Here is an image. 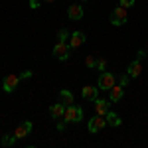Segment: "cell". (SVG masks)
<instances>
[{
  "instance_id": "8fae6325",
  "label": "cell",
  "mask_w": 148,
  "mask_h": 148,
  "mask_svg": "<svg viewBox=\"0 0 148 148\" xmlns=\"http://www.w3.org/2000/svg\"><path fill=\"white\" fill-rule=\"evenodd\" d=\"M63 113H65V105H63V103H56V105L49 107V114L53 116V121L63 119Z\"/></svg>"
},
{
  "instance_id": "277c9868",
  "label": "cell",
  "mask_w": 148,
  "mask_h": 148,
  "mask_svg": "<svg viewBox=\"0 0 148 148\" xmlns=\"http://www.w3.org/2000/svg\"><path fill=\"white\" fill-rule=\"evenodd\" d=\"M20 75H16V73H10V75H6L4 81H2V89L4 93H14L16 91V87H18V83H20Z\"/></svg>"
},
{
  "instance_id": "ffe728a7",
  "label": "cell",
  "mask_w": 148,
  "mask_h": 148,
  "mask_svg": "<svg viewBox=\"0 0 148 148\" xmlns=\"http://www.w3.org/2000/svg\"><path fill=\"white\" fill-rule=\"evenodd\" d=\"M95 63H97V57L95 56H87V59H85V65H87V67H95Z\"/></svg>"
},
{
  "instance_id": "7c38bea8",
  "label": "cell",
  "mask_w": 148,
  "mask_h": 148,
  "mask_svg": "<svg viewBox=\"0 0 148 148\" xmlns=\"http://www.w3.org/2000/svg\"><path fill=\"white\" fill-rule=\"evenodd\" d=\"M126 73H128L130 77H140V73H142L140 59H134V61H130V65H128V69H126Z\"/></svg>"
},
{
  "instance_id": "ac0fdd59",
  "label": "cell",
  "mask_w": 148,
  "mask_h": 148,
  "mask_svg": "<svg viewBox=\"0 0 148 148\" xmlns=\"http://www.w3.org/2000/svg\"><path fill=\"white\" fill-rule=\"evenodd\" d=\"M67 38H69V32L65 30V28H61V30L57 32V42H65Z\"/></svg>"
},
{
  "instance_id": "44dd1931",
  "label": "cell",
  "mask_w": 148,
  "mask_h": 148,
  "mask_svg": "<svg viewBox=\"0 0 148 148\" xmlns=\"http://www.w3.org/2000/svg\"><path fill=\"white\" fill-rule=\"evenodd\" d=\"M119 6H123V8L128 10L130 6H134V0H121V4H119Z\"/></svg>"
},
{
  "instance_id": "5b68a950",
  "label": "cell",
  "mask_w": 148,
  "mask_h": 148,
  "mask_svg": "<svg viewBox=\"0 0 148 148\" xmlns=\"http://www.w3.org/2000/svg\"><path fill=\"white\" fill-rule=\"evenodd\" d=\"M105 126H107V119L101 116V114H97V116H93L91 121H89L87 128H89V132H91V134H97V132H101Z\"/></svg>"
},
{
  "instance_id": "484cf974",
  "label": "cell",
  "mask_w": 148,
  "mask_h": 148,
  "mask_svg": "<svg viewBox=\"0 0 148 148\" xmlns=\"http://www.w3.org/2000/svg\"><path fill=\"white\" fill-rule=\"evenodd\" d=\"M136 56H138V59H142V57H144V56H146V51H142V49H140V51H138V53H136Z\"/></svg>"
},
{
  "instance_id": "52a82bcc",
  "label": "cell",
  "mask_w": 148,
  "mask_h": 148,
  "mask_svg": "<svg viewBox=\"0 0 148 148\" xmlns=\"http://www.w3.org/2000/svg\"><path fill=\"white\" fill-rule=\"evenodd\" d=\"M30 132H32V123H30V121H26V123H22L20 126H16L14 136H16V140H22V138H26Z\"/></svg>"
},
{
  "instance_id": "4fadbf2b",
  "label": "cell",
  "mask_w": 148,
  "mask_h": 148,
  "mask_svg": "<svg viewBox=\"0 0 148 148\" xmlns=\"http://www.w3.org/2000/svg\"><path fill=\"white\" fill-rule=\"evenodd\" d=\"M109 103H111V101H105V99H95V111H97V114L105 116V114L109 113Z\"/></svg>"
},
{
  "instance_id": "2e32d148",
  "label": "cell",
  "mask_w": 148,
  "mask_h": 148,
  "mask_svg": "<svg viewBox=\"0 0 148 148\" xmlns=\"http://www.w3.org/2000/svg\"><path fill=\"white\" fill-rule=\"evenodd\" d=\"M59 97H61V103L67 107V105H73V93L67 91V89H63V91L59 93Z\"/></svg>"
},
{
  "instance_id": "9c48e42d",
  "label": "cell",
  "mask_w": 148,
  "mask_h": 148,
  "mask_svg": "<svg viewBox=\"0 0 148 148\" xmlns=\"http://www.w3.org/2000/svg\"><path fill=\"white\" fill-rule=\"evenodd\" d=\"M83 44H85V34L83 32H73V34L69 36V47L71 49H77Z\"/></svg>"
},
{
  "instance_id": "5bb4252c",
  "label": "cell",
  "mask_w": 148,
  "mask_h": 148,
  "mask_svg": "<svg viewBox=\"0 0 148 148\" xmlns=\"http://www.w3.org/2000/svg\"><path fill=\"white\" fill-rule=\"evenodd\" d=\"M121 99H123V87L121 85H114L113 89L109 91V101L116 103V101H121Z\"/></svg>"
},
{
  "instance_id": "7a4b0ae2",
  "label": "cell",
  "mask_w": 148,
  "mask_h": 148,
  "mask_svg": "<svg viewBox=\"0 0 148 148\" xmlns=\"http://www.w3.org/2000/svg\"><path fill=\"white\" fill-rule=\"evenodd\" d=\"M114 85H116V79H114L113 73H109V71H103L101 75H99V83H97V87H99L101 91H111Z\"/></svg>"
},
{
  "instance_id": "ba28073f",
  "label": "cell",
  "mask_w": 148,
  "mask_h": 148,
  "mask_svg": "<svg viewBox=\"0 0 148 148\" xmlns=\"http://www.w3.org/2000/svg\"><path fill=\"white\" fill-rule=\"evenodd\" d=\"M81 95H83V99H87V101H95V99H99V87L85 85V87L81 89Z\"/></svg>"
},
{
  "instance_id": "d6986e66",
  "label": "cell",
  "mask_w": 148,
  "mask_h": 148,
  "mask_svg": "<svg viewBox=\"0 0 148 148\" xmlns=\"http://www.w3.org/2000/svg\"><path fill=\"white\" fill-rule=\"evenodd\" d=\"M95 67L99 69V71H105V67H107V59H105V57H101V59H97V63H95Z\"/></svg>"
},
{
  "instance_id": "7402d4cb",
  "label": "cell",
  "mask_w": 148,
  "mask_h": 148,
  "mask_svg": "<svg viewBox=\"0 0 148 148\" xmlns=\"http://www.w3.org/2000/svg\"><path fill=\"white\" fill-rule=\"evenodd\" d=\"M128 79H130V75H128V73H126V75H123V77H121V87L128 85Z\"/></svg>"
},
{
  "instance_id": "cb8c5ba5",
  "label": "cell",
  "mask_w": 148,
  "mask_h": 148,
  "mask_svg": "<svg viewBox=\"0 0 148 148\" xmlns=\"http://www.w3.org/2000/svg\"><path fill=\"white\" fill-rule=\"evenodd\" d=\"M20 77H22V79H30V77H32V71H24Z\"/></svg>"
},
{
  "instance_id": "8992f818",
  "label": "cell",
  "mask_w": 148,
  "mask_h": 148,
  "mask_svg": "<svg viewBox=\"0 0 148 148\" xmlns=\"http://www.w3.org/2000/svg\"><path fill=\"white\" fill-rule=\"evenodd\" d=\"M69 51H71V47H69L67 42H57L56 46H53V56L57 59H61V61L69 57Z\"/></svg>"
},
{
  "instance_id": "d4e9b609",
  "label": "cell",
  "mask_w": 148,
  "mask_h": 148,
  "mask_svg": "<svg viewBox=\"0 0 148 148\" xmlns=\"http://www.w3.org/2000/svg\"><path fill=\"white\" fill-rule=\"evenodd\" d=\"M65 125H67L65 121H63V123H57V130H63V128H65Z\"/></svg>"
},
{
  "instance_id": "e0dca14e",
  "label": "cell",
  "mask_w": 148,
  "mask_h": 148,
  "mask_svg": "<svg viewBox=\"0 0 148 148\" xmlns=\"http://www.w3.org/2000/svg\"><path fill=\"white\" fill-rule=\"evenodd\" d=\"M14 142H16V136H14V134H12V136H6V134H4V136L0 138V144H2L4 148H6V146H12Z\"/></svg>"
},
{
  "instance_id": "9a60e30c",
  "label": "cell",
  "mask_w": 148,
  "mask_h": 148,
  "mask_svg": "<svg viewBox=\"0 0 148 148\" xmlns=\"http://www.w3.org/2000/svg\"><path fill=\"white\" fill-rule=\"evenodd\" d=\"M105 119H107V125H111V126H121V123H123L121 116H119L116 113H111V111L105 114Z\"/></svg>"
},
{
  "instance_id": "4316f807",
  "label": "cell",
  "mask_w": 148,
  "mask_h": 148,
  "mask_svg": "<svg viewBox=\"0 0 148 148\" xmlns=\"http://www.w3.org/2000/svg\"><path fill=\"white\" fill-rule=\"evenodd\" d=\"M46 2H53V0H46Z\"/></svg>"
},
{
  "instance_id": "603a6c76",
  "label": "cell",
  "mask_w": 148,
  "mask_h": 148,
  "mask_svg": "<svg viewBox=\"0 0 148 148\" xmlns=\"http://www.w3.org/2000/svg\"><path fill=\"white\" fill-rule=\"evenodd\" d=\"M30 8H40V0H30Z\"/></svg>"
},
{
  "instance_id": "30bf717a",
  "label": "cell",
  "mask_w": 148,
  "mask_h": 148,
  "mask_svg": "<svg viewBox=\"0 0 148 148\" xmlns=\"http://www.w3.org/2000/svg\"><path fill=\"white\" fill-rule=\"evenodd\" d=\"M67 16L71 18V20H81L83 18V6L81 4H69V8H67Z\"/></svg>"
},
{
  "instance_id": "6da1fadb",
  "label": "cell",
  "mask_w": 148,
  "mask_h": 148,
  "mask_svg": "<svg viewBox=\"0 0 148 148\" xmlns=\"http://www.w3.org/2000/svg\"><path fill=\"white\" fill-rule=\"evenodd\" d=\"M83 119V109L77 107V105H67L65 107V113H63V121L65 123H81Z\"/></svg>"
},
{
  "instance_id": "3957f363",
  "label": "cell",
  "mask_w": 148,
  "mask_h": 148,
  "mask_svg": "<svg viewBox=\"0 0 148 148\" xmlns=\"http://www.w3.org/2000/svg\"><path fill=\"white\" fill-rule=\"evenodd\" d=\"M126 20H128V14H126V8H123V6H116L111 12V24L113 26H125Z\"/></svg>"
}]
</instances>
